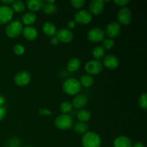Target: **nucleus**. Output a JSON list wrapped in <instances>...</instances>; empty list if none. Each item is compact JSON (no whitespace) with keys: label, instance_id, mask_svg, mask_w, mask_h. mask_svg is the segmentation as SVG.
I'll list each match as a JSON object with an SVG mask.
<instances>
[{"label":"nucleus","instance_id":"obj_6","mask_svg":"<svg viewBox=\"0 0 147 147\" xmlns=\"http://www.w3.org/2000/svg\"><path fill=\"white\" fill-rule=\"evenodd\" d=\"M87 37L90 42H99L104 40L105 33L99 27H94L88 31Z\"/></svg>","mask_w":147,"mask_h":147},{"label":"nucleus","instance_id":"obj_9","mask_svg":"<svg viewBox=\"0 0 147 147\" xmlns=\"http://www.w3.org/2000/svg\"><path fill=\"white\" fill-rule=\"evenodd\" d=\"M31 75L27 71H20L15 75L14 78V83L18 86H25L30 83Z\"/></svg>","mask_w":147,"mask_h":147},{"label":"nucleus","instance_id":"obj_5","mask_svg":"<svg viewBox=\"0 0 147 147\" xmlns=\"http://www.w3.org/2000/svg\"><path fill=\"white\" fill-rule=\"evenodd\" d=\"M85 69L90 75H97L103 70V64L100 60H90L86 64Z\"/></svg>","mask_w":147,"mask_h":147},{"label":"nucleus","instance_id":"obj_19","mask_svg":"<svg viewBox=\"0 0 147 147\" xmlns=\"http://www.w3.org/2000/svg\"><path fill=\"white\" fill-rule=\"evenodd\" d=\"M42 31L49 37H54L56 34V27L51 22H47L42 26Z\"/></svg>","mask_w":147,"mask_h":147},{"label":"nucleus","instance_id":"obj_38","mask_svg":"<svg viewBox=\"0 0 147 147\" xmlns=\"http://www.w3.org/2000/svg\"><path fill=\"white\" fill-rule=\"evenodd\" d=\"M131 147H144V145L142 142H136Z\"/></svg>","mask_w":147,"mask_h":147},{"label":"nucleus","instance_id":"obj_3","mask_svg":"<svg viewBox=\"0 0 147 147\" xmlns=\"http://www.w3.org/2000/svg\"><path fill=\"white\" fill-rule=\"evenodd\" d=\"M73 121L71 116L68 114H60L56 117L55 120V124L61 130L68 129L73 126Z\"/></svg>","mask_w":147,"mask_h":147},{"label":"nucleus","instance_id":"obj_13","mask_svg":"<svg viewBox=\"0 0 147 147\" xmlns=\"http://www.w3.org/2000/svg\"><path fill=\"white\" fill-rule=\"evenodd\" d=\"M105 1L102 0H93L89 4V12L94 15L101 14L104 9Z\"/></svg>","mask_w":147,"mask_h":147},{"label":"nucleus","instance_id":"obj_30","mask_svg":"<svg viewBox=\"0 0 147 147\" xmlns=\"http://www.w3.org/2000/svg\"><path fill=\"white\" fill-rule=\"evenodd\" d=\"M103 45L107 50H111L114 46V42L111 38H106L103 40Z\"/></svg>","mask_w":147,"mask_h":147},{"label":"nucleus","instance_id":"obj_29","mask_svg":"<svg viewBox=\"0 0 147 147\" xmlns=\"http://www.w3.org/2000/svg\"><path fill=\"white\" fill-rule=\"evenodd\" d=\"M139 104L142 109L146 110L147 108V94L146 93L140 96L139 98Z\"/></svg>","mask_w":147,"mask_h":147},{"label":"nucleus","instance_id":"obj_14","mask_svg":"<svg viewBox=\"0 0 147 147\" xmlns=\"http://www.w3.org/2000/svg\"><path fill=\"white\" fill-rule=\"evenodd\" d=\"M103 65L107 68L113 70V69H116V67H119V60L116 56L113 55H109L104 57Z\"/></svg>","mask_w":147,"mask_h":147},{"label":"nucleus","instance_id":"obj_36","mask_svg":"<svg viewBox=\"0 0 147 147\" xmlns=\"http://www.w3.org/2000/svg\"><path fill=\"white\" fill-rule=\"evenodd\" d=\"M50 43H51V45H53L56 46L59 44V40H57V38L56 37H53V38L51 39V40H50Z\"/></svg>","mask_w":147,"mask_h":147},{"label":"nucleus","instance_id":"obj_41","mask_svg":"<svg viewBox=\"0 0 147 147\" xmlns=\"http://www.w3.org/2000/svg\"><path fill=\"white\" fill-rule=\"evenodd\" d=\"M47 3H55V1H50V0H47Z\"/></svg>","mask_w":147,"mask_h":147},{"label":"nucleus","instance_id":"obj_1","mask_svg":"<svg viewBox=\"0 0 147 147\" xmlns=\"http://www.w3.org/2000/svg\"><path fill=\"white\" fill-rule=\"evenodd\" d=\"M82 144L83 147H100L101 139L96 132H86L82 139Z\"/></svg>","mask_w":147,"mask_h":147},{"label":"nucleus","instance_id":"obj_31","mask_svg":"<svg viewBox=\"0 0 147 147\" xmlns=\"http://www.w3.org/2000/svg\"><path fill=\"white\" fill-rule=\"evenodd\" d=\"M70 4L74 8L80 9L85 4V1L84 0H71Z\"/></svg>","mask_w":147,"mask_h":147},{"label":"nucleus","instance_id":"obj_4","mask_svg":"<svg viewBox=\"0 0 147 147\" xmlns=\"http://www.w3.org/2000/svg\"><path fill=\"white\" fill-rule=\"evenodd\" d=\"M22 30V24L21 22L19 21H14L7 25L5 32L9 37L16 38L20 35Z\"/></svg>","mask_w":147,"mask_h":147},{"label":"nucleus","instance_id":"obj_2","mask_svg":"<svg viewBox=\"0 0 147 147\" xmlns=\"http://www.w3.org/2000/svg\"><path fill=\"white\" fill-rule=\"evenodd\" d=\"M63 89L67 94L73 96L78 93L81 89L80 82L76 78H68L63 84Z\"/></svg>","mask_w":147,"mask_h":147},{"label":"nucleus","instance_id":"obj_27","mask_svg":"<svg viewBox=\"0 0 147 147\" xmlns=\"http://www.w3.org/2000/svg\"><path fill=\"white\" fill-rule=\"evenodd\" d=\"M93 55L96 60H100V59L103 58L105 55V50L100 46H98L96 47L93 50Z\"/></svg>","mask_w":147,"mask_h":147},{"label":"nucleus","instance_id":"obj_37","mask_svg":"<svg viewBox=\"0 0 147 147\" xmlns=\"http://www.w3.org/2000/svg\"><path fill=\"white\" fill-rule=\"evenodd\" d=\"M39 113H40L41 115H47V114H50L51 112H50V111L47 110V109H41L40 110V111H39Z\"/></svg>","mask_w":147,"mask_h":147},{"label":"nucleus","instance_id":"obj_42","mask_svg":"<svg viewBox=\"0 0 147 147\" xmlns=\"http://www.w3.org/2000/svg\"><path fill=\"white\" fill-rule=\"evenodd\" d=\"M26 147H31V146H26Z\"/></svg>","mask_w":147,"mask_h":147},{"label":"nucleus","instance_id":"obj_17","mask_svg":"<svg viewBox=\"0 0 147 147\" xmlns=\"http://www.w3.org/2000/svg\"><path fill=\"white\" fill-rule=\"evenodd\" d=\"M113 146L114 147H131L132 143L130 139L127 136H120L116 138L113 141Z\"/></svg>","mask_w":147,"mask_h":147},{"label":"nucleus","instance_id":"obj_32","mask_svg":"<svg viewBox=\"0 0 147 147\" xmlns=\"http://www.w3.org/2000/svg\"><path fill=\"white\" fill-rule=\"evenodd\" d=\"M14 51L18 55H21L24 53V47L22 45H16L14 47Z\"/></svg>","mask_w":147,"mask_h":147},{"label":"nucleus","instance_id":"obj_40","mask_svg":"<svg viewBox=\"0 0 147 147\" xmlns=\"http://www.w3.org/2000/svg\"><path fill=\"white\" fill-rule=\"evenodd\" d=\"M13 0H4V1H1V2L4 4H12Z\"/></svg>","mask_w":147,"mask_h":147},{"label":"nucleus","instance_id":"obj_28","mask_svg":"<svg viewBox=\"0 0 147 147\" xmlns=\"http://www.w3.org/2000/svg\"><path fill=\"white\" fill-rule=\"evenodd\" d=\"M72 109H73V105L69 101L63 102L60 106V111L63 112V114H67L68 113H70L72 111Z\"/></svg>","mask_w":147,"mask_h":147},{"label":"nucleus","instance_id":"obj_7","mask_svg":"<svg viewBox=\"0 0 147 147\" xmlns=\"http://www.w3.org/2000/svg\"><path fill=\"white\" fill-rule=\"evenodd\" d=\"M12 9L7 5L0 7V24H5L9 22L13 17Z\"/></svg>","mask_w":147,"mask_h":147},{"label":"nucleus","instance_id":"obj_18","mask_svg":"<svg viewBox=\"0 0 147 147\" xmlns=\"http://www.w3.org/2000/svg\"><path fill=\"white\" fill-rule=\"evenodd\" d=\"M45 2L42 0H28L27 1V6L31 11H38L44 7Z\"/></svg>","mask_w":147,"mask_h":147},{"label":"nucleus","instance_id":"obj_25","mask_svg":"<svg viewBox=\"0 0 147 147\" xmlns=\"http://www.w3.org/2000/svg\"><path fill=\"white\" fill-rule=\"evenodd\" d=\"M74 130L76 133L78 134H86L88 130V126L86 123L83 122H78L75 124Z\"/></svg>","mask_w":147,"mask_h":147},{"label":"nucleus","instance_id":"obj_23","mask_svg":"<svg viewBox=\"0 0 147 147\" xmlns=\"http://www.w3.org/2000/svg\"><path fill=\"white\" fill-rule=\"evenodd\" d=\"M42 9L45 14H53L57 11V6L55 3H45Z\"/></svg>","mask_w":147,"mask_h":147},{"label":"nucleus","instance_id":"obj_8","mask_svg":"<svg viewBox=\"0 0 147 147\" xmlns=\"http://www.w3.org/2000/svg\"><path fill=\"white\" fill-rule=\"evenodd\" d=\"M74 21L80 24H87L92 20V15L86 10H80L75 14Z\"/></svg>","mask_w":147,"mask_h":147},{"label":"nucleus","instance_id":"obj_16","mask_svg":"<svg viewBox=\"0 0 147 147\" xmlns=\"http://www.w3.org/2000/svg\"><path fill=\"white\" fill-rule=\"evenodd\" d=\"M88 103V98L87 96L83 94L78 95L77 96L74 98L73 100V106L76 109H83V107L87 105Z\"/></svg>","mask_w":147,"mask_h":147},{"label":"nucleus","instance_id":"obj_15","mask_svg":"<svg viewBox=\"0 0 147 147\" xmlns=\"http://www.w3.org/2000/svg\"><path fill=\"white\" fill-rule=\"evenodd\" d=\"M22 32L25 39H27V40H30V41L34 40L38 35L37 30L32 26H27V27H24L22 30Z\"/></svg>","mask_w":147,"mask_h":147},{"label":"nucleus","instance_id":"obj_20","mask_svg":"<svg viewBox=\"0 0 147 147\" xmlns=\"http://www.w3.org/2000/svg\"><path fill=\"white\" fill-rule=\"evenodd\" d=\"M80 65H81L80 60L77 57H73L69 60L67 65V70L70 72H76L79 70Z\"/></svg>","mask_w":147,"mask_h":147},{"label":"nucleus","instance_id":"obj_22","mask_svg":"<svg viewBox=\"0 0 147 147\" xmlns=\"http://www.w3.org/2000/svg\"><path fill=\"white\" fill-rule=\"evenodd\" d=\"M77 117L79 119V121H80V122L86 123V122L90 121V119H91V113L88 110L81 109L78 112Z\"/></svg>","mask_w":147,"mask_h":147},{"label":"nucleus","instance_id":"obj_11","mask_svg":"<svg viewBox=\"0 0 147 147\" xmlns=\"http://www.w3.org/2000/svg\"><path fill=\"white\" fill-rule=\"evenodd\" d=\"M131 11L128 7H123L119 10L118 13V20L121 24L127 25L131 22Z\"/></svg>","mask_w":147,"mask_h":147},{"label":"nucleus","instance_id":"obj_39","mask_svg":"<svg viewBox=\"0 0 147 147\" xmlns=\"http://www.w3.org/2000/svg\"><path fill=\"white\" fill-rule=\"evenodd\" d=\"M4 103H5V98L4 96H0V106H3Z\"/></svg>","mask_w":147,"mask_h":147},{"label":"nucleus","instance_id":"obj_34","mask_svg":"<svg viewBox=\"0 0 147 147\" xmlns=\"http://www.w3.org/2000/svg\"><path fill=\"white\" fill-rule=\"evenodd\" d=\"M114 3H116L117 5L120 6V7H123L129 4V0H115Z\"/></svg>","mask_w":147,"mask_h":147},{"label":"nucleus","instance_id":"obj_12","mask_svg":"<svg viewBox=\"0 0 147 147\" xmlns=\"http://www.w3.org/2000/svg\"><path fill=\"white\" fill-rule=\"evenodd\" d=\"M121 31V27L120 24L116 22H113L108 24L104 33H106L111 38H114L120 34Z\"/></svg>","mask_w":147,"mask_h":147},{"label":"nucleus","instance_id":"obj_33","mask_svg":"<svg viewBox=\"0 0 147 147\" xmlns=\"http://www.w3.org/2000/svg\"><path fill=\"white\" fill-rule=\"evenodd\" d=\"M7 114V111L4 106H0V121L5 118Z\"/></svg>","mask_w":147,"mask_h":147},{"label":"nucleus","instance_id":"obj_21","mask_svg":"<svg viewBox=\"0 0 147 147\" xmlns=\"http://www.w3.org/2000/svg\"><path fill=\"white\" fill-rule=\"evenodd\" d=\"M37 19V16L34 13L30 11V12H27L22 16V22L24 24H27V25H31V24H34Z\"/></svg>","mask_w":147,"mask_h":147},{"label":"nucleus","instance_id":"obj_10","mask_svg":"<svg viewBox=\"0 0 147 147\" xmlns=\"http://www.w3.org/2000/svg\"><path fill=\"white\" fill-rule=\"evenodd\" d=\"M56 37L59 42L64 43H69L73 40V33L70 30L67 28H63L56 32Z\"/></svg>","mask_w":147,"mask_h":147},{"label":"nucleus","instance_id":"obj_35","mask_svg":"<svg viewBox=\"0 0 147 147\" xmlns=\"http://www.w3.org/2000/svg\"><path fill=\"white\" fill-rule=\"evenodd\" d=\"M76 23L74 20H70V21H68V22H67V27L70 29H73L76 27ZM70 29H69V30H70Z\"/></svg>","mask_w":147,"mask_h":147},{"label":"nucleus","instance_id":"obj_26","mask_svg":"<svg viewBox=\"0 0 147 147\" xmlns=\"http://www.w3.org/2000/svg\"><path fill=\"white\" fill-rule=\"evenodd\" d=\"M12 10L20 13L25 10V4L22 1H14L12 2Z\"/></svg>","mask_w":147,"mask_h":147},{"label":"nucleus","instance_id":"obj_24","mask_svg":"<svg viewBox=\"0 0 147 147\" xmlns=\"http://www.w3.org/2000/svg\"><path fill=\"white\" fill-rule=\"evenodd\" d=\"M93 83H94V80H93V77L90 76V75H84L80 78V85L83 86L84 87H90V86H93Z\"/></svg>","mask_w":147,"mask_h":147}]
</instances>
